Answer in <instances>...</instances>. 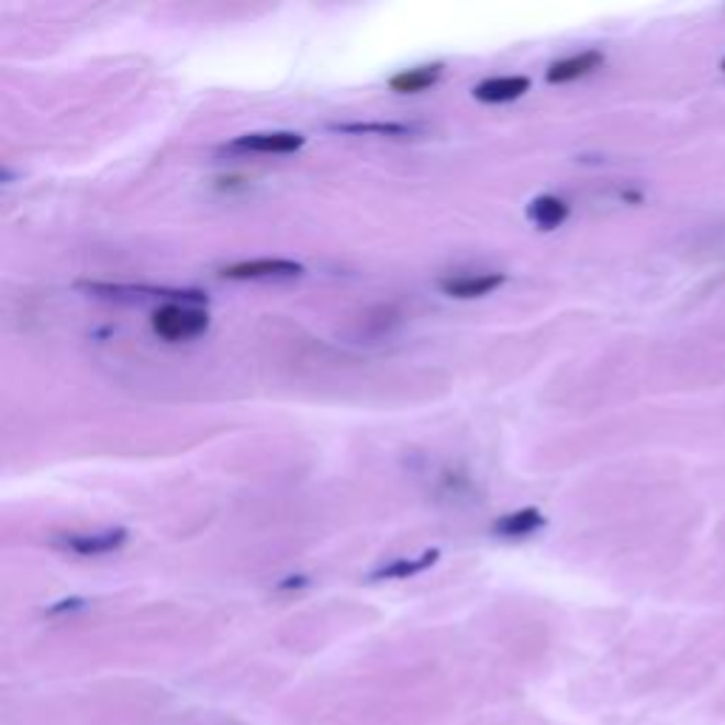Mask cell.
I'll use <instances>...</instances> for the list:
<instances>
[{"label": "cell", "instance_id": "6da1fadb", "mask_svg": "<svg viewBox=\"0 0 725 725\" xmlns=\"http://www.w3.org/2000/svg\"><path fill=\"white\" fill-rule=\"evenodd\" d=\"M154 332L165 341H188V337L202 335L208 330V312L199 306H188V303H165L150 317Z\"/></svg>", "mask_w": 725, "mask_h": 725}, {"label": "cell", "instance_id": "7a4b0ae2", "mask_svg": "<svg viewBox=\"0 0 725 725\" xmlns=\"http://www.w3.org/2000/svg\"><path fill=\"white\" fill-rule=\"evenodd\" d=\"M303 267L287 258H256V261H242L233 267H224L222 276L230 281H261V278H295Z\"/></svg>", "mask_w": 725, "mask_h": 725}, {"label": "cell", "instance_id": "3957f363", "mask_svg": "<svg viewBox=\"0 0 725 725\" xmlns=\"http://www.w3.org/2000/svg\"><path fill=\"white\" fill-rule=\"evenodd\" d=\"M303 136L292 131H272V134H247L230 142V150H249V154H295L303 148Z\"/></svg>", "mask_w": 725, "mask_h": 725}, {"label": "cell", "instance_id": "277c9868", "mask_svg": "<svg viewBox=\"0 0 725 725\" xmlns=\"http://www.w3.org/2000/svg\"><path fill=\"white\" fill-rule=\"evenodd\" d=\"M527 88H531V77H522V75L491 77V80L479 82V86L473 88V97L482 102H491V105H497V102L518 100L522 94H527Z\"/></svg>", "mask_w": 725, "mask_h": 725}, {"label": "cell", "instance_id": "5b68a950", "mask_svg": "<svg viewBox=\"0 0 725 725\" xmlns=\"http://www.w3.org/2000/svg\"><path fill=\"white\" fill-rule=\"evenodd\" d=\"M601 63H604V54L595 52V48H590V52H581V54H572V57H567V60H558L547 68V82H553V86L572 82V80H578V77H584V75H590V71H595Z\"/></svg>", "mask_w": 725, "mask_h": 725}, {"label": "cell", "instance_id": "8992f818", "mask_svg": "<svg viewBox=\"0 0 725 725\" xmlns=\"http://www.w3.org/2000/svg\"><path fill=\"white\" fill-rule=\"evenodd\" d=\"M504 283L502 272H479V276H462V278H450V281H443V292L450 298H482L493 289H499Z\"/></svg>", "mask_w": 725, "mask_h": 725}, {"label": "cell", "instance_id": "52a82bcc", "mask_svg": "<svg viewBox=\"0 0 725 725\" xmlns=\"http://www.w3.org/2000/svg\"><path fill=\"white\" fill-rule=\"evenodd\" d=\"M129 533L122 527H111V531H102L97 536H71L63 542V547L71 553H80V556H102V553H114L125 544Z\"/></svg>", "mask_w": 725, "mask_h": 725}, {"label": "cell", "instance_id": "ba28073f", "mask_svg": "<svg viewBox=\"0 0 725 725\" xmlns=\"http://www.w3.org/2000/svg\"><path fill=\"white\" fill-rule=\"evenodd\" d=\"M567 215H570V204L565 199H558V196H538L527 208V219L538 230H556Z\"/></svg>", "mask_w": 725, "mask_h": 725}, {"label": "cell", "instance_id": "9c48e42d", "mask_svg": "<svg viewBox=\"0 0 725 725\" xmlns=\"http://www.w3.org/2000/svg\"><path fill=\"white\" fill-rule=\"evenodd\" d=\"M443 75V63H431V66H416L409 71H400V75L391 77V91H400V94H416V91H425L428 86L439 80Z\"/></svg>", "mask_w": 725, "mask_h": 725}, {"label": "cell", "instance_id": "30bf717a", "mask_svg": "<svg viewBox=\"0 0 725 725\" xmlns=\"http://www.w3.org/2000/svg\"><path fill=\"white\" fill-rule=\"evenodd\" d=\"M538 527H544V516L536 511V507H524V511L511 513V516L499 518L493 524V533L502 538H524L536 533Z\"/></svg>", "mask_w": 725, "mask_h": 725}, {"label": "cell", "instance_id": "8fae6325", "mask_svg": "<svg viewBox=\"0 0 725 725\" xmlns=\"http://www.w3.org/2000/svg\"><path fill=\"white\" fill-rule=\"evenodd\" d=\"M439 550H425L423 556L414 558V561H394V565H386L380 570L371 572V581H386V578H409L416 576V572L428 570V567L437 565Z\"/></svg>", "mask_w": 725, "mask_h": 725}, {"label": "cell", "instance_id": "7c38bea8", "mask_svg": "<svg viewBox=\"0 0 725 725\" xmlns=\"http://www.w3.org/2000/svg\"><path fill=\"white\" fill-rule=\"evenodd\" d=\"M332 131H341V134L405 136L411 134V125H400V122H343V125H332Z\"/></svg>", "mask_w": 725, "mask_h": 725}, {"label": "cell", "instance_id": "4fadbf2b", "mask_svg": "<svg viewBox=\"0 0 725 725\" xmlns=\"http://www.w3.org/2000/svg\"><path fill=\"white\" fill-rule=\"evenodd\" d=\"M723 71H725V60H723Z\"/></svg>", "mask_w": 725, "mask_h": 725}]
</instances>
